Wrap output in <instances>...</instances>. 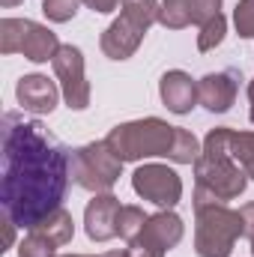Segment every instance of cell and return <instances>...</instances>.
Masks as SVG:
<instances>
[{"instance_id": "15", "label": "cell", "mask_w": 254, "mask_h": 257, "mask_svg": "<svg viewBox=\"0 0 254 257\" xmlns=\"http://www.w3.org/2000/svg\"><path fill=\"white\" fill-rule=\"evenodd\" d=\"M33 230H36V233H42L45 239H51L54 245H66V242H72V236H75V221H72V212L60 206V209H54L48 218H42Z\"/></svg>"}, {"instance_id": "35", "label": "cell", "mask_w": 254, "mask_h": 257, "mask_svg": "<svg viewBox=\"0 0 254 257\" xmlns=\"http://www.w3.org/2000/svg\"><path fill=\"white\" fill-rule=\"evenodd\" d=\"M251 254H254V239H251Z\"/></svg>"}, {"instance_id": "7", "label": "cell", "mask_w": 254, "mask_h": 257, "mask_svg": "<svg viewBox=\"0 0 254 257\" xmlns=\"http://www.w3.org/2000/svg\"><path fill=\"white\" fill-rule=\"evenodd\" d=\"M54 75L60 81V93H63L66 105L72 111H84L90 105V81L84 75V54L78 45H60L57 57L51 60Z\"/></svg>"}, {"instance_id": "26", "label": "cell", "mask_w": 254, "mask_h": 257, "mask_svg": "<svg viewBox=\"0 0 254 257\" xmlns=\"http://www.w3.org/2000/svg\"><path fill=\"white\" fill-rule=\"evenodd\" d=\"M129 257H165V248L162 245H156L147 233H138L132 242H129Z\"/></svg>"}, {"instance_id": "5", "label": "cell", "mask_w": 254, "mask_h": 257, "mask_svg": "<svg viewBox=\"0 0 254 257\" xmlns=\"http://www.w3.org/2000/svg\"><path fill=\"white\" fill-rule=\"evenodd\" d=\"M69 171H72V183L78 189L105 194L117 186V180L123 174V159L108 147V141H93V144L72 150Z\"/></svg>"}, {"instance_id": "12", "label": "cell", "mask_w": 254, "mask_h": 257, "mask_svg": "<svg viewBox=\"0 0 254 257\" xmlns=\"http://www.w3.org/2000/svg\"><path fill=\"white\" fill-rule=\"evenodd\" d=\"M159 96L171 114H189L197 105V81H191V75L183 69H171L159 81Z\"/></svg>"}, {"instance_id": "24", "label": "cell", "mask_w": 254, "mask_h": 257, "mask_svg": "<svg viewBox=\"0 0 254 257\" xmlns=\"http://www.w3.org/2000/svg\"><path fill=\"white\" fill-rule=\"evenodd\" d=\"M78 6H81V0H42V12H45V18L54 21V24L72 21V18L78 15Z\"/></svg>"}, {"instance_id": "32", "label": "cell", "mask_w": 254, "mask_h": 257, "mask_svg": "<svg viewBox=\"0 0 254 257\" xmlns=\"http://www.w3.org/2000/svg\"><path fill=\"white\" fill-rule=\"evenodd\" d=\"M102 257H129V251H105Z\"/></svg>"}, {"instance_id": "20", "label": "cell", "mask_w": 254, "mask_h": 257, "mask_svg": "<svg viewBox=\"0 0 254 257\" xmlns=\"http://www.w3.org/2000/svg\"><path fill=\"white\" fill-rule=\"evenodd\" d=\"M147 212L141 209V206H135V203H126L123 209H120V221H117V236H123L126 242H132L141 230H144V224H147Z\"/></svg>"}, {"instance_id": "18", "label": "cell", "mask_w": 254, "mask_h": 257, "mask_svg": "<svg viewBox=\"0 0 254 257\" xmlns=\"http://www.w3.org/2000/svg\"><path fill=\"white\" fill-rule=\"evenodd\" d=\"M120 9H123L120 15H126L129 21H135L144 30H150L159 21V0H123Z\"/></svg>"}, {"instance_id": "19", "label": "cell", "mask_w": 254, "mask_h": 257, "mask_svg": "<svg viewBox=\"0 0 254 257\" xmlns=\"http://www.w3.org/2000/svg\"><path fill=\"white\" fill-rule=\"evenodd\" d=\"M230 156L248 174V180H254V132H233L230 135Z\"/></svg>"}, {"instance_id": "1", "label": "cell", "mask_w": 254, "mask_h": 257, "mask_svg": "<svg viewBox=\"0 0 254 257\" xmlns=\"http://www.w3.org/2000/svg\"><path fill=\"white\" fill-rule=\"evenodd\" d=\"M3 171L0 206L18 227L33 230L42 218L60 209L72 180L69 150L39 120L21 114L3 117Z\"/></svg>"}, {"instance_id": "13", "label": "cell", "mask_w": 254, "mask_h": 257, "mask_svg": "<svg viewBox=\"0 0 254 257\" xmlns=\"http://www.w3.org/2000/svg\"><path fill=\"white\" fill-rule=\"evenodd\" d=\"M57 51H60L57 33L48 30L45 24L27 18V24H24V39H21V51H18V54H24L30 63H48V60L57 57Z\"/></svg>"}, {"instance_id": "29", "label": "cell", "mask_w": 254, "mask_h": 257, "mask_svg": "<svg viewBox=\"0 0 254 257\" xmlns=\"http://www.w3.org/2000/svg\"><path fill=\"white\" fill-rule=\"evenodd\" d=\"M239 215H242V236L254 239V200L239 209Z\"/></svg>"}, {"instance_id": "33", "label": "cell", "mask_w": 254, "mask_h": 257, "mask_svg": "<svg viewBox=\"0 0 254 257\" xmlns=\"http://www.w3.org/2000/svg\"><path fill=\"white\" fill-rule=\"evenodd\" d=\"M0 3H3L6 9H12V6H18V3H24V0H0Z\"/></svg>"}, {"instance_id": "17", "label": "cell", "mask_w": 254, "mask_h": 257, "mask_svg": "<svg viewBox=\"0 0 254 257\" xmlns=\"http://www.w3.org/2000/svg\"><path fill=\"white\" fill-rule=\"evenodd\" d=\"M200 150H203V144H197V138L191 135L189 128L177 126V138H174V150H171V162L174 165H194L197 159H200Z\"/></svg>"}, {"instance_id": "25", "label": "cell", "mask_w": 254, "mask_h": 257, "mask_svg": "<svg viewBox=\"0 0 254 257\" xmlns=\"http://www.w3.org/2000/svg\"><path fill=\"white\" fill-rule=\"evenodd\" d=\"M233 24L242 39H254V0H239L233 9Z\"/></svg>"}, {"instance_id": "30", "label": "cell", "mask_w": 254, "mask_h": 257, "mask_svg": "<svg viewBox=\"0 0 254 257\" xmlns=\"http://www.w3.org/2000/svg\"><path fill=\"white\" fill-rule=\"evenodd\" d=\"M12 242H15V221H12L9 215H3V248H0V251L12 248Z\"/></svg>"}, {"instance_id": "6", "label": "cell", "mask_w": 254, "mask_h": 257, "mask_svg": "<svg viewBox=\"0 0 254 257\" xmlns=\"http://www.w3.org/2000/svg\"><path fill=\"white\" fill-rule=\"evenodd\" d=\"M132 189L162 209H171L183 200V180L168 165H141L132 174Z\"/></svg>"}, {"instance_id": "11", "label": "cell", "mask_w": 254, "mask_h": 257, "mask_svg": "<svg viewBox=\"0 0 254 257\" xmlns=\"http://www.w3.org/2000/svg\"><path fill=\"white\" fill-rule=\"evenodd\" d=\"M144 27H138L135 21H129L126 15H120L117 21H111L108 24V30L102 33V39H99V45H102V54L105 57H111V60H129L138 48H141V42H144Z\"/></svg>"}, {"instance_id": "23", "label": "cell", "mask_w": 254, "mask_h": 257, "mask_svg": "<svg viewBox=\"0 0 254 257\" xmlns=\"http://www.w3.org/2000/svg\"><path fill=\"white\" fill-rule=\"evenodd\" d=\"M54 248H57V245H54L51 239H45L42 233L30 230V236H24L21 245H18V257H57Z\"/></svg>"}, {"instance_id": "9", "label": "cell", "mask_w": 254, "mask_h": 257, "mask_svg": "<svg viewBox=\"0 0 254 257\" xmlns=\"http://www.w3.org/2000/svg\"><path fill=\"white\" fill-rule=\"evenodd\" d=\"M120 197H114L111 192L96 194L87 209H84V230L93 242H108L117 236V221H120Z\"/></svg>"}, {"instance_id": "27", "label": "cell", "mask_w": 254, "mask_h": 257, "mask_svg": "<svg viewBox=\"0 0 254 257\" xmlns=\"http://www.w3.org/2000/svg\"><path fill=\"white\" fill-rule=\"evenodd\" d=\"M215 15H221V0H191V18H194V24H206Z\"/></svg>"}, {"instance_id": "14", "label": "cell", "mask_w": 254, "mask_h": 257, "mask_svg": "<svg viewBox=\"0 0 254 257\" xmlns=\"http://www.w3.org/2000/svg\"><path fill=\"white\" fill-rule=\"evenodd\" d=\"M141 233H147L156 245H162L165 251H171L174 245H180V239H183L186 227H183V218H180L177 212L162 209V212H156V215H150V218H147V224H144V230H141Z\"/></svg>"}, {"instance_id": "21", "label": "cell", "mask_w": 254, "mask_h": 257, "mask_svg": "<svg viewBox=\"0 0 254 257\" xmlns=\"http://www.w3.org/2000/svg\"><path fill=\"white\" fill-rule=\"evenodd\" d=\"M24 24H27V18H3L0 21V51L3 54H18L21 51Z\"/></svg>"}, {"instance_id": "34", "label": "cell", "mask_w": 254, "mask_h": 257, "mask_svg": "<svg viewBox=\"0 0 254 257\" xmlns=\"http://www.w3.org/2000/svg\"><path fill=\"white\" fill-rule=\"evenodd\" d=\"M60 257H102V254H60Z\"/></svg>"}, {"instance_id": "28", "label": "cell", "mask_w": 254, "mask_h": 257, "mask_svg": "<svg viewBox=\"0 0 254 257\" xmlns=\"http://www.w3.org/2000/svg\"><path fill=\"white\" fill-rule=\"evenodd\" d=\"M87 9H93V12H99V15H108V12H114V9H120V3L123 0H81Z\"/></svg>"}, {"instance_id": "22", "label": "cell", "mask_w": 254, "mask_h": 257, "mask_svg": "<svg viewBox=\"0 0 254 257\" xmlns=\"http://www.w3.org/2000/svg\"><path fill=\"white\" fill-rule=\"evenodd\" d=\"M224 33H227V21L224 15H215L209 18L206 24H200V33H197V51H212L224 42Z\"/></svg>"}, {"instance_id": "31", "label": "cell", "mask_w": 254, "mask_h": 257, "mask_svg": "<svg viewBox=\"0 0 254 257\" xmlns=\"http://www.w3.org/2000/svg\"><path fill=\"white\" fill-rule=\"evenodd\" d=\"M248 105H251L248 108V120L254 123V81H248Z\"/></svg>"}, {"instance_id": "3", "label": "cell", "mask_w": 254, "mask_h": 257, "mask_svg": "<svg viewBox=\"0 0 254 257\" xmlns=\"http://www.w3.org/2000/svg\"><path fill=\"white\" fill-rule=\"evenodd\" d=\"M174 138H177V126H171L159 117H144V120L114 126L105 141L123 162H141V159H153V156L168 159L174 150Z\"/></svg>"}, {"instance_id": "2", "label": "cell", "mask_w": 254, "mask_h": 257, "mask_svg": "<svg viewBox=\"0 0 254 257\" xmlns=\"http://www.w3.org/2000/svg\"><path fill=\"white\" fill-rule=\"evenodd\" d=\"M230 135L233 128H209L203 138L200 159L194 162V209L236 200L248 186V174L230 156Z\"/></svg>"}, {"instance_id": "8", "label": "cell", "mask_w": 254, "mask_h": 257, "mask_svg": "<svg viewBox=\"0 0 254 257\" xmlns=\"http://www.w3.org/2000/svg\"><path fill=\"white\" fill-rule=\"evenodd\" d=\"M239 69H224V72H209L197 81V102L209 114H224L233 108L236 93H239Z\"/></svg>"}, {"instance_id": "16", "label": "cell", "mask_w": 254, "mask_h": 257, "mask_svg": "<svg viewBox=\"0 0 254 257\" xmlns=\"http://www.w3.org/2000/svg\"><path fill=\"white\" fill-rule=\"evenodd\" d=\"M159 24L168 30H183V27L194 24L191 0H162L159 3Z\"/></svg>"}, {"instance_id": "4", "label": "cell", "mask_w": 254, "mask_h": 257, "mask_svg": "<svg viewBox=\"0 0 254 257\" xmlns=\"http://www.w3.org/2000/svg\"><path fill=\"white\" fill-rule=\"evenodd\" d=\"M242 236V215L227 203L194 209V251L197 257H230Z\"/></svg>"}, {"instance_id": "10", "label": "cell", "mask_w": 254, "mask_h": 257, "mask_svg": "<svg viewBox=\"0 0 254 257\" xmlns=\"http://www.w3.org/2000/svg\"><path fill=\"white\" fill-rule=\"evenodd\" d=\"M15 99L24 111L30 114H51L57 108V99H60V90L54 81H48L45 75H24L18 78L15 84Z\"/></svg>"}]
</instances>
